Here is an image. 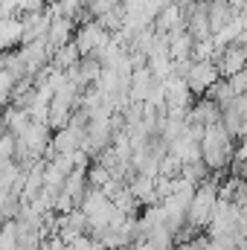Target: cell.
I'll use <instances>...</instances> for the list:
<instances>
[{
    "mask_svg": "<svg viewBox=\"0 0 247 250\" xmlns=\"http://www.w3.org/2000/svg\"><path fill=\"white\" fill-rule=\"evenodd\" d=\"M221 114H224V111H221V105H218L215 99H209V96H198L195 105H192V111H189V123L209 128V125L221 123Z\"/></svg>",
    "mask_w": 247,
    "mask_h": 250,
    "instance_id": "7a4b0ae2",
    "label": "cell"
},
{
    "mask_svg": "<svg viewBox=\"0 0 247 250\" xmlns=\"http://www.w3.org/2000/svg\"><path fill=\"white\" fill-rule=\"evenodd\" d=\"M227 82H230V87H233L236 96L247 93V67L245 70H239V73H233V76H227Z\"/></svg>",
    "mask_w": 247,
    "mask_h": 250,
    "instance_id": "277c9868",
    "label": "cell"
},
{
    "mask_svg": "<svg viewBox=\"0 0 247 250\" xmlns=\"http://www.w3.org/2000/svg\"><path fill=\"white\" fill-rule=\"evenodd\" d=\"M218 79H224L221 70H218V62H195L192 70H189V76H186V84L192 87L195 96H204Z\"/></svg>",
    "mask_w": 247,
    "mask_h": 250,
    "instance_id": "6da1fadb",
    "label": "cell"
},
{
    "mask_svg": "<svg viewBox=\"0 0 247 250\" xmlns=\"http://www.w3.org/2000/svg\"><path fill=\"white\" fill-rule=\"evenodd\" d=\"M111 178H114V175H111V169H108V166H102L99 160H93V163L87 166V181H90V187H99V189H102L108 181H111Z\"/></svg>",
    "mask_w": 247,
    "mask_h": 250,
    "instance_id": "3957f363",
    "label": "cell"
}]
</instances>
